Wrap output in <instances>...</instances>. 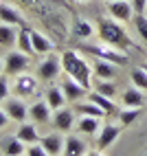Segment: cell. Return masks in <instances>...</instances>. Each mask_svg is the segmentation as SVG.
Listing matches in <instances>:
<instances>
[{"instance_id":"4","label":"cell","mask_w":147,"mask_h":156,"mask_svg":"<svg viewBox=\"0 0 147 156\" xmlns=\"http://www.w3.org/2000/svg\"><path fill=\"white\" fill-rule=\"evenodd\" d=\"M31 64V59L26 53H22V51H9V53L5 55V75H20V73H24Z\"/></svg>"},{"instance_id":"26","label":"cell","mask_w":147,"mask_h":156,"mask_svg":"<svg viewBox=\"0 0 147 156\" xmlns=\"http://www.w3.org/2000/svg\"><path fill=\"white\" fill-rule=\"evenodd\" d=\"M16 136L22 141V143H40V134H37V128L33 126V121L31 123H22V126L18 128V132H16Z\"/></svg>"},{"instance_id":"32","label":"cell","mask_w":147,"mask_h":156,"mask_svg":"<svg viewBox=\"0 0 147 156\" xmlns=\"http://www.w3.org/2000/svg\"><path fill=\"white\" fill-rule=\"evenodd\" d=\"M9 92H11V88H9V81H7V75H0V106L9 99Z\"/></svg>"},{"instance_id":"31","label":"cell","mask_w":147,"mask_h":156,"mask_svg":"<svg viewBox=\"0 0 147 156\" xmlns=\"http://www.w3.org/2000/svg\"><path fill=\"white\" fill-rule=\"evenodd\" d=\"M92 90H97L103 97H110V99H114V95H117V86L112 84V79H99Z\"/></svg>"},{"instance_id":"25","label":"cell","mask_w":147,"mask_h":156,"mask_svg":"<svg viewBox=\"0 0 147 156\" xmlns=\"http://www.w3.org/2000/svg\"><path fill=\"white\" fill-rule=\"evenodd\" d=\"M16 48H18V51H22V53H26V55H33V53H35L33 42H31V29H29V27H20Z\"/></svg>"},{"instance_id":"2","label":"cell","mask_w":147,"mask_h":156,"mask_svg":"<svg viewBox=\"0 0 147 156\" xmlns=\"http://www.w3.org/2000/svg\"><path fill=\"white\" fill-rule=\"evenodd\" d=\"M61 70H64L68 77L77 79L81 86H86L88 90H92V88H90V79H92L94 73H92V66L81 57L79 51L68 48V51L61 53Z\"/></svg>"},{"instance_id":"37","label":"cell","mask_w":147,"mask_h":156,"mask_svg":"<svg viewBox=\"0 0 147 156\" xmlns=\"http://www.w3.org/2000/svg\"><path fill=\"white\" fill-rule=\"evenodd\" d=\"M0 75H5V55H0Z\"/></svg>"},{"instance_id":"23","label":"cell","mask_w":147,"mask_h":156,"mask_svg":"<svg viewBox=\"0 0 147 156\" xmlns=\"http://www.w3.org/2000/svg\"><path fill=\"white\" fill-rule=\"evenodd\" d=\"M92 73L99 79H114V75H117V64L106 62V59H97L94 66H92Z\"/></svg>"},{"instance_id":"16","label":"cell","mask_w":147,"mask_h":156,"mask_svg":"<svg viewBox=\"0 0 147 156\" xmlns=\"http://www.w3.org/2000/svg\"><path fill=\"white\" fill-rule=\"evenodd\" d=\"M145 95H147V92H143V90H138L136 86H132L128 90H123L121 101H123L125 108H143L145 106Z\"/></svg>"},{"instance_id":"11","label":"cell","mask_w":147,"mask_h":156,"mask_svg":"<svg viewBox=\"0 0 147 156\" xmlns=\"http://www.w3.org/2000/svg\"><path fill=\"white\" fill-rule=\"evenodd\" d=\"M86 152H88V143L79 134H68L64 139V152H61V156H86Z\"/></svg>"},{"instance_id":"20","label":"cell","mask_w":147,"mask_h":156,"mask_svg":"<svg viewBox=\"0 0 147 156\" xmlns=\"http://www.w3.org/2000/svg\"><path fill=\"white\" fill-rule=\"evenodd\" d=\"M101 128V119L97 117H81L77 123H75V130L79 134H86V136H92V134H97Z\"/></svg>"},{"instance_id":"3","label":"cell","mask_w":147,"mask_h":156,"mask_svg":"<svg viewBox=\"0 0 147 156\" xmlns=\"http://www.w3.org/2000/svg\"><path fill=\"white\" fill-rule=\"evenodd\" d=\"M81 51H86V53H90V55H94L97 59H106V62H112V64H121V66H125L130 62V57H128V53L125 51H121V48H114V46H110V44H99V46H81Z\"/></svg>"},{"instance_id":"8","label":"cell","mask_w":147,"mask_h":156,"mask_svg":"<svg viewBox=\"0 0 147 156\" xmlns=\"http://www.w3.org/2000/svg\"><path fill=\"white\" fill-rule=\"evenodd\" d=\"M2 110L9 114V119H11V121H18V123H24L26 117H29V106L20 97H9L2 103Z\"/></svg>"},{"instance_id":"6","label":"cell","mask_w":147,"mask_h":156,"mask_svg":"<svg viewBox=\"0 0 147 156\" xmlns=\"http://www.w3.org/2000/svg\"><path fill=\"white\" fill-rule=\"evenodd\" d=\"M59 88L64 90V97H66V101H72V103L83 101V99L88 97V92H90L86 86H81L77 79H72V77H68V75H64V79H61Z\"/></svg>"},{"instance_id":"40","label":"cell","mask_w":147,"mask_h":156,"mask_svg":"<svg viewBox=\"0 0 147 156\" xmlns=\"http://www.w3.org/2000/svg\"><path fill=\"white\" fill-rule=\"evenodd\" d=\"M108 2H117V0H108Z\"/></svg>"},{"instance_id":"14","label":"cell","mask_w":147,"mask_h":156,"mask_svg":"<svg viewBox=\"0 0 147 156\" xmlns=\"http://www.w3.org/2000/svg\"><path fill=\"white\" fill-rule=\"evenodd\" d=\"M0 22L2 24H13V27H26L22 16L16 7H11L9 2H0Z\"/></svg>"},{"instance_id":"24","label":"cell","mask_w":147,"mask_h":156,"mask_svg":"<svg viewBox=\"0 0 147 156\" xmlns=\"http://www.w3.org/2000/svg\"><path fill=\"white\" fill-rule=\"evenodd\" d=\"M88 99H90L92 103H97V106L106 112V114H117V112H119L117 106H114V101H112L110 97H103L101 92H97V90H90V92H88Z\"/></svg>"},{"instance_id":"10","label":"cell","mask_w":147,"mask_h":156,"mask_svg":"<svg viewBox=\"0 0 147 156\" xmlns=\"http://www.w3.org/2000/svg\"><path fill=\"white\" fill-rule=\"evenodd\" d=\"M108 13L114 20H121V22H130L134 18V9L130 0H117V2H108Z\"/></svg>"},{"instance_id":"21","label":"cell","mask_w":147,"mask_h":156,"mask_svg":"<svg viewBox=\"0 0 147 156\" xmlns=\"http://www.w3.org/2000/svg\"><path fill=\"white\" fill-rule=\"evenodd\" d=\"M44 101L48 103V108L51 110H59V108H64V103H66V97H64V90H61L59 86H51L46 90V95H44Z\"/></svg>"},{"instance_id":"39","label":"cell","mask_w":147,"mask_h":156,"mask_svg":"<svg viewBox=\"0 0 147 156\" xmlns=\"http://www.w3.org/2000/svg\"><path fill=\"white\" fill-rule=\"evenodd\" d=\"M143 68H145V70H147V62H145V64H143Z\"/></svg>"},{"instance_id":"34","label":"cell","mask_w":147,"mask_h":156,"mask_svg":"<svg viewBox=\"0 0 147 156\" xmlns=\"http://www.w3.org/2000/svg\"><path fill=\"white\" fill-rule=\"evenodd\" d=\"M134 13H147V0H130Z\"/></svg>"},{"instance_id":"12","label":"cell","mask_w":147,"mask_h":156,"mask_svg":"<svg viewBox=\"0 0 147 156\" xmlns=\"http://www.w3.org/2000/svg\"><path fill=\"white\" fill-rule=\"evenodd\" d=\"M75 110L72 108H59V110H55V114H53V126L59 130V132H68V130H72L75 128Z\"/></svg>"},{"instance_id":"30","label":"cell","mask_w":147,"mask_h":156,"mask_svg":"<svg viewBox=\"0 0 147 156\" xmlns=\"http://www.w3.org/2000/svg\"><path fill=\"white\" fill-rule=\"evenodd\" d=\"M132 22H134V29H136V33H138L141 42L147 44V13H134Z\"/></svg>"},{"instance_id":"17","label":"cell","mask_w":147,"mask_h":156,"mask_svg":"<svg viewBox=\"0 0 147 156\" xmlns=\"http://www.w3.org/2000/svg\"><path fill=\"white\" fill-rule=\"evenodd\" d=\"M0 143H2L0 147H2V154H5V156H24V154H26L24 143L20 141L16 134H13V136H5Z\"/></svg>"},{"instance_id":"33","label":"cell","mask_w":147,"mask_h":156,"mask_svg":"<svg viewBox=\"0 0 147 156\" xmlns=\"http://www.w3.org/2000/svg\"><path fill=\"white\" fill-rule=\"evenodd\" d=\"M26 156H48V152L40 143H31V147H26Z\"/></svg>"},{"instance_id":"19","label":"cell","mask_w":147,"mask_h":156,"mask_svg":"<svg viewBox=\"0 0 147 156\" xmlns=\"http://www.w3.org/2000/svg\"><path fill=\"white\" fill-rule=\"evenodd\" d=\"M72 110H75L79 117H97V119H101L103 114H106L97 103H92L88 97H86V101H77L75 106H72Z\"/></svg>"},{"instance_id":"36","label":"cell","mask_w":147,"mask_h":156,"mask_svg":"<svg viewBox=\"0 0 147 156\" xmlns=\"http://www.w3.org/2000/svg\"><path fill=\"white\" fill-rule=\"evenodd\" d=\"M9 121H11V119H9V114H7V112H5L2 108H0V128H5Z\"/></svg>"},{"instance_id":"5","label":"cell","mask_w":147,"mask_h":156,"mask_svg":"<svg viewBox=\"0 0 147 156\" xmlns=\"http://www.w3.org/2000/svg\"><path fill=\"white\" fill-rule=\"evenodd\" d=\"M59 73H61V57L57 55H46L44 59L40 62V66H37V79L42 81H53L59 77Z\"/></svg>"},{"instance_id":"35","label":"cell","mask_w":147,"mask_h":156,"mask_svg":"<svg viewBox=\"0 0 147 156\" xmlns=\"http://www.w3.org/2000/svg\"><path fill=\"white\" fill-rule=\"evenodd\" d=\"M18 5H22V7H37L40 2H44V0H16Z\"/></svg>"},{"instance_id":"9","label":"cell","mask_w":147,"mask_h":156,"mask_svg":"<svg viewBox=\"0 0 147 156\" xmlns=\"http://www.w3.org/2000/svg\"><path fill=\"white\" fill-rule=\"evenodd\" d=\"M121 128L123 126H114V123H103L97 132V147L99 150H106L117 141V136L121 134Z\"/></svg>"},{"instance_id":"38","label":"cell","mask_w":147,"mask_h":156,"mask_svg":"<svg viewBox=\"0 0 147 156\" xmlns=\"http://www.w3.org/2000/svg\"><path fill=\"white\" fill-rule=\"evenodd\" d=\"M86 156H103L101 152H86Z\"/></svg>"},{"instance_id":"15","label":"cell","mask_w":147,"mask_h":156,"mask_svg":"<svg viewBox=\"0 0 147 156\" xmlns=\"http://www.w3.org/2000/svg\"><path fill=\"white\" fill-rule=\"evenodd\" d=\"M40 145L48 152V156H61L64 152V136L61 134H46L40 139Z\"/></svg>"},{"instance_id":"1","label":"cell","mask_w":147,"mask_h":156,"mask_svg":"<svg viewBox=\"0 0 147 156\" xmlns=\"http://www.w3.org/2000/svg\"><path fill=\"white\" fill-rule=\"evenodd\" d=\"M97 35L103 44H110L114 48H121L128 53L130 48H134V40L128 35V31L123 29V24L114 18H101L97 22Z\"/></svg>"},{"instance_id":"29","label":"cell","mask_w":147,"mask_h":156,"mask_svg":"<svg viewBox=\"0 0 147 156\" xmlns=\"http://www.w3.org/2000/svg\"><path fill=\"white\" fill-rule=\"evenodd\" d=\"M130 79H132V86H136L138 90L147 92V70L141 66V68H134L130 73Z\"/></svg>"},{"instance_id":"22","label":"cell","mask_w":147,"mask_h":156,"mask_svg":"<svg viewBox=\"0 0 147 156\" xmlns=\"http://www.w3.org/2000/svg\"><path fill=\"white\" fill-rule=\"evenodd\" d=\"M18 31H20V27L0 24V46H2V48L16 46V42H18Z\"/></svg>"},{"instance_id":"7","label":"cell","mask_w":147,"mask_h":156,"mask_svg":"<svg viewBox=\"0 0 147 156\" xmlns=\"http://www.w3.org/2000/svg\"><path fill=\"white\" fill-rule=\"evenodd\" d=\"M37 90V79L29 73H20V75H13V95L16 97H31Z\"/></svg>"},{"instance_id":"18","label":"cell","mask_w":147,"mask_h":156,"mask_svg":"<svg viewBox=\"0 0 147 156\" xmlns=\"http://www.w3.org/2000/svg\"><path fill=\"white\" fill-rule=\"evenodd\" d=\"M51 110L48 108V103L42 99V101H35L33 106H29V119L33 121V123H46L51 119Z\"/></svg>"},{"instance_id":"27","label":"cell","mask_w":147,"mask_h":156,"mask_svg":"<svg viewBox=\"0 0 147 156\" xmlns=\"http://www.w3.org/2000/svg\"><path fill=\"white\" fill-rule=\"evenodd\" d=\"M31 42H33L35 53H51V51H53V46H55L44 33H40V31H33V29H31Z\"/></svg>"},{"instance_id":"28","label":"cell","mask_w":147,"mask_h":156,"mask_svg":"<svg viewBox=\"0 0 147 156\" xmlns=\"http://www.w3.org/2000/svg\"><path fill=\"white\" fill-rule=\"evenodd\" d=\"M141 114H143V108H123V110L117 112V117H119V121H121L123 128H130L132 123L141 117Z\"/></svg>"},{"instance_id":"13","label":"cell","mask_w":147,"mask_h":156,"mask_svg":"<svg viewBox=\"0 0 147 156\" xmlns=\"http://www.w3.org/2000/svg\"><path fill=\"white\" fill-rule=\"evenodd\" d=\"M94 31H97V29H94L88 20H83V18H72V27H70V37H72V40H77V42L88 40V37H92Z\"/></svg>"}]
</instances>
